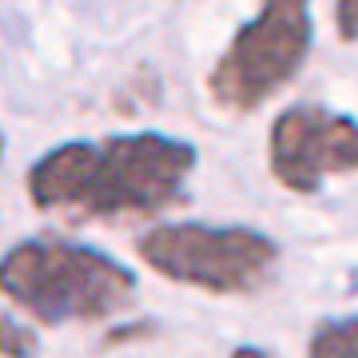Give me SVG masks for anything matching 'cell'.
Listing matches in <instances>:
<instances>
[{
    "instance_id": "cell-1",
    "label": "cell",
    "mask_w": 358,
    "mask_h": 358,
    "mask_svg": "<svg viewBox=\"0 0 358 358\" xmlns=\"http://www.w3.org/2000/svg\"><path fill=\"white\" fill-rule=\"evenodd\" d=\"M199 148L164 131H124L56 143L28 167V199L44 215L80 223L152 219L187 192Z\"/></svg>"
},
{
    "instance_id": "cell-2",
    "label": "cell",
    "mask_w": 358,
    "mask_h": 358,
    "mask_svg": "<svg viewBox=\"0 0 358 358\" xmlns=\"http://www.w3.org/2000/svg\"><path fill=\"white\" fill-rule=\"evenodd\" d=\"M136 271L88 243L32 235L0 255V294L44 327L103 322L136 303Z\"/></svg>"
},
{
    "instance_id": "cell-3",
    "label": "cell",
    "mask_w": 358,
    "mask_h": 358,
    "mask_svg": "<svg viewBox=\"0 0 358 358\" xmlns=\"http://www.w3.org/2000/svg\"><path fill=\"white\" fill-rule=\"evenodd\" d=\"M310 48H315L310 0H259V13L235 28L215 68L207 72V96L223 112H255L299 76Z\"/></svg>"
},
{
    "instance_id": "cell-4",
    "label": "cell",
    "mask_w": 358,
    "mask_h": 358,
    "mask_svg": "<svg viewBox=\"0 0 358 358\" xmlns=\"http://www.w3.org/2000/svg\"><path fill=\"white\" fill-rule=\"evenodd\" d=\"M136 251L155 275L207 294L259 291L279 267V243L247 223H159L136 239Z\"/></svg>"
},
{
    "instance_id": "cell-5",
    "label": "cell",
    "mask_w": 358,
    "mask_h": 358,
    "mask_svg": "<svg viewBox=\"0 0 358 358\" xmlns=\"http://www.w3.org/2000/svg\"><path fill=\"white\" fill-rule=\"evenodd\" d=\"M267 164L287 192L319 195L327 179L358 171V115L291 103L267 131Z\"/></svg>"
},
{
    "instance_id": "cell-6",
    "label": "cell",
    "mask_w": 358,
    "mask_h": 358,
    "mask_svg": "<svg viewBox=\"0 0 358 358\" xmlns=\"http://www.w3.org/2000/svg\"><path fill=\"white\" fill-rule=\"evenodd\" d=\"M307 358H358V310L322 319L310 331Z\"/></svg>"
},
{
    "instance_id": "cell-7",
    "label": "cell",
    "mask_w": 358,
    "mask_h": 358,
    "mask_svg": "<svg viewBox=\"0 0 358 358\" xmlns=\"http://www.w3.org/2000/svg\"><path fill=\"white\" fill-rule=\"evenodd\" d=\"M36 350H40V338L32 327L0 315V358H36Z\"/></svg>"
},
{
    "instance_id": "cell-8",
    "label": "cell",
    "mask_w": 358,
    "mask_h": 358,
    "mask_svg": "<svg viewBox=\"0 0 358 358\" xmlns=\"http://www.w3.org/2000/svg\"><path fill=\"white\" fill-rule=\"evenodd\" d=\"M334 32L346 44L358 40V0H334Z\"/></svg>"
},
{
    "instance_id": "cell-9",
    "label": "cell",
    "mask_w": 358,
    "mask_h": 358,
    "mask_svg": "<svg viewBox=\"0 0 358 358\" xmlns=\"http://www.w3.org/2000/svg\"><path fill=\"white\" fill-rule=\"evenodd\" d=\"M231 358H271V355L263 350V346H235V350H231Z\"/></svg>"
},
{
    "instance_id": "cell-10",
    "label": "cell",
    "mask_w": 358,
    "mask_h": 358,
    "mask_svg": "<svg viewBox=\"0 0 358 358\" xmlns=\"http://www.w3.org/2000/svg\"><path fill=\"white\" fill-rule=\"evenodd\" d=\"M0 159H4V131H0Z\"/></svg>"
}]
</instances>
